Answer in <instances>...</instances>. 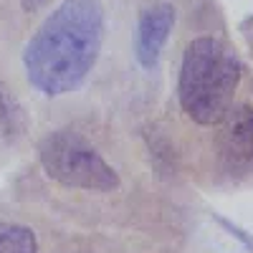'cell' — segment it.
I'll use <instances>...</instances> for the list:
<instances>
[{
  "label": "cell",
  "mask_w": 253,
  "mask_h": 253,
  "mask_svg": "<svg viewBox=\"0 0 253 253\" xmlns=\"http://www.w3.org/2000/svg\"><path fill=\"white\" fill-rule=\"evenodd\" d=\"M38 157L46 175L66 187L94 190V193H109L119 187V175L114 167L74 129L51 132L41 142Z\"/></svg>",
  "instance_id": "3957f363"
},
{
  "label": "cell",
  "mask_w": 253,
  "mask_h": 253,
  "mask_svg": "<svg viewBox=\"0 0 253 253\" xmlns=\"http://www.w3.org/2000/svg\"><path fill=\"white\" fill-rule=\"evenodd\" d=\"M0 253H38V238L28 225L0 223Z\"/></svg>",
  "instance_id": "8992f818"
},
{
  "label": "cell",
  "mask_w": 253,
  "mask_h": 253,
  "mask_svg": "<svg viewBox=\"0 0 253 253\" xmlns=\"http://www.w3.org/2000/svg\"><path fill=\"white\" fill-rule=\"evenodd\" d=\"M228 124L220 137V157L225 167L236 175L253 172V109L243 107L228 112Z\"/></svg>",
  "instance_id": "277c9868"
},
{
  "label": "cell",
  "mask_w": 253,
  "mask_h": 253,
  "mask_svg": "<svg viewBox=\"0 0 253 253\" xmlns=\"http://www.w3.org/2000/svg\"><path fill=\"white\" fill-rule=\"evenodd\" d=\"M101 41L104 8L99 0L61 3L26 46L28 81L46 96L76 91L94 69Z\"/></svg>",
  "instance_id": "6da1fadb"
},
{
  "label": "cell",
  "mask_w": 253,
  "mask_h": 253,
  "mask_svg": "<svg viewBox=\"0 0 253 253\" xmlns=\"http://www.w3.org/2000/svg\"><path fill=\"white\" fill-rule=\"evenodd\" d=\"M172 26H175V8L170 3H157L142 10L137 26V58L142 66L147 69L157 66Z\"/></svg>",
  "instance_id": "5b68a950"
},
{
  "label": "cell",
  "mask_w": 253,
  "mask_h": 253,
  "mask_svg": "<svg viewBox=\"0 0 253 253\" xmlns=\"http://www.w3.org/2000/svg\"><path fill=\"white\" fill-rule=\"evenodd\" d=\"M238 81V56L218 38H195L185 51L177 84L185 114L203 126L225 122L233 109Z\"/></svg>",
  "instance_id": "7a4b0ae2"
},
{
  "label": "cell",
  "mask_w": 253,
  "mask_h": 253,
  "mask_svg": "<svg viewBox=\"0 0 253 253\" xmlns=\"http://www.w3.org/2000/svg\"><path fill=\"white\" fill-rule=\"evenodd\" d=\"M13 129H15V114H13V109H10L5 94L0 91V144H5V142L10 139Z\"/></svg>",
  "instance_id": "52a82bcc"
}]
</instances>
